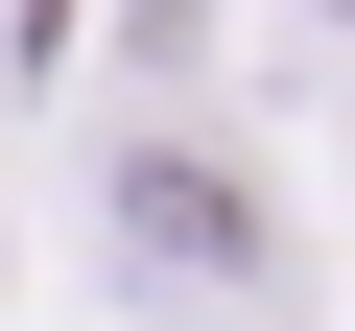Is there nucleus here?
Wrapping results in <instances>:
<instances>
[{
    "label": "nucleus",
    "mask_w": 355,
    "mask_h": 331,
    "mask_svg": "<svg viewBox=\"0 0 355 331\" xmlns=\"http://www.w3.org/2000/svg\"><path fill=\"white\" fill-rule=\"evenodd\" d=\"M119 213H142V260H190V284L237 260V190H214L190 142H142V166H119Z\"/></svg>",
    "instance_id": "1"
}]
</instances>
